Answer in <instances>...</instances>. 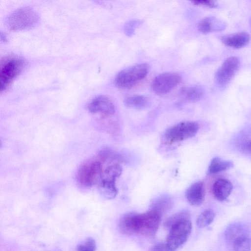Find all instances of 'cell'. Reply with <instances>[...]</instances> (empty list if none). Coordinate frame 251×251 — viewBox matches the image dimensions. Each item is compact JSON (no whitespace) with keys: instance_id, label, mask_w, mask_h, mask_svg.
<instances>
[{"instance_id":"29","label":"cell","mask_w":251,"mask_h":251,"mask_svg":"<svg viewBox=\"0 0 251 251\" xmlns=\"http://www.w3.org/2000/svg\"><path fill=\"white\" fill-rule=\"evenodd\" d=\"M242 148L245 153L251 156V140L246 142Z\"/></svg>"},{"instance_id":"16","label":"cell","mask_w":251,"mask_h":251,"mask_svg":"<svg viewBox=\"0 0 251 251\" xmlns=\"http://www.w3.org/2000/svg\"><path fill=\"white\" fill-rule=\"evenodd\" d=\"M173 201L166 196H162L154 199L151 202L150 209L163 215L168 212L173 207Z\"/></svg>"},{"instance_id":"13","label":"cell","mask_w":251,"mask_h":251,"mask_svg":"<svg viewBox=\"0 0 251 251\" xmlns=\"http://www.w3.org/2000/svg\"><path fill=\"white\" fill-rule=\"evenodd\" d=\"M233 189L231 182L226 178H219L214 183L212 191L215 198L224 201L230 195Z\"/></svg>"},{"instance_id":"27","label":"cell","mask_w":251,"mask_h":251,"mask_svg":"<svg viewBox=\"0 0 251 251\" xmlns=\"http://www.w3.org/2000/svg\"><path fill=\"white\" fill-rule=\"evenodd\" d=\"M149 251H172L166 243H158L153 245Z\"/></svg>"},{"instance_id":"5","label":"cell","mask_w":251,"mask_h":251,"mask_svg":"<svg viewBox=\"0 0 251 251\" xmlns=\"http://www.w3.org/2000/svg\"><path fill=\"white\" fill-rule=\"evenodd\" d=\"M192 228V223L189 219L183 220L172 226L166 242L170 250L175 251L185 243Z\"/></svg>"},{"instance_id":"12","label":"cell","mask_w":251,"mask_h":251,"mask_svg":"<svg viewBox=\"0 0 251 251\" xmlns=\"http://www.w3.org/2000/svg\"><path fill=\"white\" fill-rule=\"evenodd\" d=\"M226 23L222 20L214 17H208L202 19L198 24V30L206 34L211 32H218L225 29Z\"/></svg>"},{"instance_id":"19","label":"cell","mask_w":251,"mask_h":251,"mask_svg":"<svg viewBox=\"0 0 251 251\" xmlns=\"http://www.w3.org/2000/svg\"><path fill=\"white\" fill-rule=\"evenodd\" d=\"M115 183L114 181L101 180L97 185L100 194L108 200L115 198L118 192Z\"/></svg>"},{"instance_id":"30","label":"cell","mask_w":251,"mask_h":251,"mask_svg":"<svg viewBox=\"0 0 251 251\" xmlns=\"http://www.w3.org/2000/svg\"><path fill=\"white\" fill-rule=\"evenodd\" d=\"M250 25H251V23H250Z\"/></svg>"},{"instance_id":"28","label":"cell","mask_w":251,"mask_h":251,"mask_svg":"<svg viewBox=\"0 0 251 251\" xmlns=\"http://www.w3.org/2000/svg\"><path fill=\"white\" fill-rule=\"evenodd\" d=\"M193 2L194 4L197 5H202L210 8H214L216 7L217 5L215 2L212 0H194Z\"/></svg>"},{"instance_id":"11","label":"cell","mask_w":251,"mask_h":251,"mask_svg":"<svg viewBox=\"0 0 251 251\" xmlns=\"http://www.w3.org/2000/svg\"><path fill=\"white\" fill-rule=\"evenodd\" d=\"M205 197L204 185L201 181L192 184L186 192V197L192 205L198 206L203 201Z\"/></svg>"},{"instance_id":"22","label":"cell","mask_w":251,"mask_h":251,"mask_svg":"<svg viewBox=\"0 0 251 251\" xmlns=\"http://www.w3.org/2000/svg\"><path fill=\"white\" fill-rule=\"evenodd\" d=\"M215 217L214 211L208 209L202 212L198 217L196 224L198 227L203 228L209 226L213 221Z\"/></svg>"},{"instance_id":"23","label":"cell","mask_w":251,"mask_h":251,"mask_svg":"<svg viewBox=\"0 0 251 251\" xmlns=\"http://www.w3.org/2000/svg\"><path fill=\"white\" fill-rule=\"evenodd\" d=\"M190 213L187 210H182L178 212L169 217L164 222V226L165 228L170 229L175 224L185 220L189 219Z\"/></svg>"},{"instance_id":"9","label":"cell","mask_w":251,"mask_h":251,"mask_svg":"<svg viewBox=\"0 0 251 251\" xmlns=\"http://www.w3.org/2000/svg\"><path fill=\"white\" fill-rule=\"evenodd\" d=\"M181 76L175 73H165L156 76L154 79L152 88L154 93L162 95L171 91L181 81Z\"/></svg>"},{"instance_id":"15","label":"cell","mask_w":251,"mask_h":251,"mask_svg":"<svg viewBox=\"0 0 251 251\" xmlns=\"http://www.w3.org/2000/svg\"><path fill=\"white\" fill-rule=\"evenodd\" d=\"M250 39V36L248 33L240 32L225 36L222 40L223 43L228 47L240 49L246 46Z\"/></svg>"},{"instance_id":"24","label":"cell","mask_w":251,"mask_h":251,"mask_svg":"<svg viewBox=\"0 0 251 251\" xmlns=\"http://www.w3.org/2000/svg\"><path fill=\"white\" fill-rule=\"evenodd\" d=\"M233 245L234 251H251V238L249 235L244 236Z\"/></svg>"},{"instance_id":"8","label":"cell","mask_w":251,"mask_h":251,"mask_svg":"<svg viewBox=\"0 0 251 251\" xmlns=\"http://www.w3.org/2000/svg\"><path fill=\"white\" fill-rule=\"evenodd\" d=\"M162 216L158 213L150 210L139 214V234L153 237L157 232Z\"/></svg>"},{"instance_id":"18","label":"cell","mask_w":251,"mask_h":251,"mask_svg":"<svg viewBox=\"0 0 251 251\" xmlns=\"http://www.w3.org/2000/svg\"><path fill=\"white\" fill-rule=\"evenodd\" d=\"M124 104L127 107L142 110L148 108L151 101L145 96L135 95L126 98L124 100Z\"/></svg>"},{"instance_id":"6","label":"cell","mask_w":251,"mask_h":251,"mask_svg":"<svg viewBox=\"0 0 251 251\" xmlns=\"http://www.w3.org/2000/svg\"><path fill=\"white\" fill-rule=\"evenodd\" d=\"M199 129V126L195 122H183L166 129L164 136L170 142L180 141L195 136Z\"/></svg>"},{"instance_id":"10","label":"cell","mask_w":251,"mask_h":251,"mask_svg":"<svg viewBox=\"0 0 251 251\" xmlns=\"http://www.w3.org/2000/svg\"><path fill=\"white\" fill-rule=\"evenodd\" d=\"M87 108L91 113H101L105 116H111L115 112V106L112 101L103 96L94 98L88 104Z\"/></svg>"},{"instance_id":"25","label":"cell","mask_w":251,"mask_h":251,"mask_svg":"<svg viewBox=\"0 0 251 251\" xmlns=\"http://www.w3.org/2000/svg\"><path fill=\"white\" fill-rule=\"evenodd\" d=\"M140 20H132L127 22L124 26V32L127 36H132L136 29L142 24Z\"/></svg>"},{"instance_id":"2","label":"cell","mask_w":251,"mask_h":251,"mask_svg":"<svg viewBox=\"0 0 251 251\" xmlns=\"http://www.w3.org/2000/svg\"><path fill=\"white\" fill-rule=\"evenodd\" d=\"M150 66L147 63L138 64L120 71L115 78V84L119 88L128 89L135 85L148 75Z\"/></svg>"},{"instance_id":"14","label":"cell","mask_w":251,"mask_h":251,"mask_svg":"<svg viewBox=\"0 0 251 251\" xmlns=\"http://www.w3.org/2000/svg\"><path fill=\"white\" fill-rule=\"evenodd\" d=\"M226 240L229 243H234L240 238L249 235L247 226L243 224L235 223L230 225L225 231Z\"/></svg>"},{"instance_id":"26","label":"cell","mask_w":251,"mask_h":251,"mask_svg":"<svg viewBox=\"0 0 251 251\" xmlns=\"http://www.w3.org/2000/svg\"><path fill=\"white\" fill-rule=\"evenodd\" d=\"M96 249V244L95 240L92 237H88L78 245L77 251H95Z\"/></svg>"},{"instance_id":"3","label":"cell","mask_w":251,"mask_h":251,"mask_svg":"<svg viewBox=\"0 0 251 251\" xmlns=\"http://www.w3.org/2000/svg\"><path fill=\"white\" fill-rule=\"evenodd\" d=\"M38 14L32 8L24 6L14 11L8 18L9 27L14 30L31 28L38 22Z\"/></svg>"},{"instance_id":"20","label":"cell","mask_w":251,"mask_h":251,"mask_svg":"<svg viewBox=\"0 0 251 251\" xmlns=\"http://www.w3.org/2000/svg\"><path fill=\"white\" fill-rule=\"evenodd\" d=\"M233 166V163L231 161L215 157L211 160L207 172L209 174H216L228 170Z\"/></svg>"},{"instance_id":"4","label":"cell","mask_w":251,"mask_h":251,"mask_svg":"<svg viewBox=\"0 0 251 251\" xmlns=\"http://www.w3.org/2000/svg\"><path fill=\"white\" fill-rule=\"evenodd\" d=\"M24 65L23 60L16 56H8L1 60L0 67L1 92L6 90L20 74Z\"/></svg>"},{"instance_id":"1","label":"cell","mask_w":251,"mask_h":251,"mask_svg":"<svg viewBox=\"0 0 251 251\" xmlns=\"http://www.w3.org/2000/svg\"><path fill=\"white\" fill-rule=\"evenodd\" d=\"M102 160L98 154L83 162L79 167L76 174L78 184L83 187L98 185L103 172Z\"/></svg>"},{"instance_id":"17","label":"cell","mask_w":251,"mask_h":251,"mask_svg":"<svg viewBox=\"0 0 251 251\" xmlns=\"http://www.w3.org/2000/svg\"><path fill=\"white\" fill-rule=\"evenodd\" d=\"M203 94V89L200 86H187L181 89L179 96L183 100L194 102L201 99Z\"/></svg>"},{"instance_id":"7","label":"cell","mask_w":251,"mask_h":251,"mask_svg":"<svg viewBox=\"0 0 251 251\" xmlns=\"http://www.w3.org/2000/svg\"><path fill=\"white\" fill-rule=\"evenodd\" d=\"M240 61L238 57L232 56L226 58L216 72L215 82L221 88L227 86L238 71Z\"/></svg>"},{"instance_id":"21","label":"cell","mask_w":251,"mask_h":251,"mask_svg":"<svg viewBox=\"0 0 251 251\" xmlns=\"http://www.w3.org/2000/svg\"><path fill=\"white\" fill-rule=\"evenodd\" d=\"M122 173V168L120 165L118 164L110 165L103 170L100 180L104 179L116 181V178L121 176Z\"/></svg>"}]
</instances>
